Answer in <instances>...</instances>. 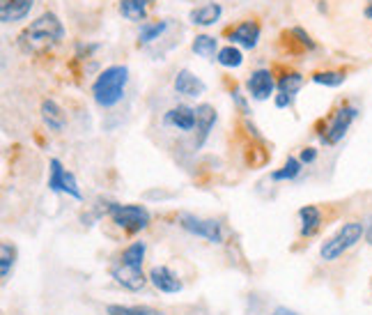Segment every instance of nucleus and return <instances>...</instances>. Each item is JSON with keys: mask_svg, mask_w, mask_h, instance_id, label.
I'll return each mask as SVG.
<instances>
[{"mask_svg": "<svg viewBox=\"0 0 372 315\" xmlns=\"http://www.w3.org/2000/svg\"><path fill=\"white\" fill-rule=\"evenodd\" d=\"M62 37H65V26H62L60 16L44 12L24 28V33L19 35V48L28 56H41L58 46Z\"/></svg>", "mask_w": 372, "mask_h": 315, "instance_id": "1", "label": "nucleus"}, {"mask_svg": "<svg viewBox=\"0 0 372 315\" xmlns=\"http://www.w3.org/2000/svg\"><path fill=\"white\" fill-rule=\"evenodd\" d=\"M127 81H129L127 65H110L95 78V83H92V97H95V101L101 108L118 106L124 97Z\"/></svg>", "mask_w": 372, "mask_h": 315, "instance_id": "2", "label": "nucleus"}, {"mask_svg": "<svg viewBox=\"0 0 372 315\" xmlns=\"http://www.w3.org/2000/svg\"><path fill=\"white\" fill-rule=\"evenodd\" d=\"M363 235H366L363 223L349 221V223H345V226L336 232L334 237L322 244L319 256H322V260H326V262H334V260H338L340 256H343L345 251H349L351 247H354L356 242H361V237H363Z\"/></svg>", "mask_w": 372, "mask_h": 315, "instance_id": "3", "label": "nucleus"}, {"mask_svg": "<svg viewBox=\"0 0 372 315\" xmlns=\"http://www.w3.org/2000/svg\"><path fill=\"white\" fill-rule=\"evenodd\" d=\"M108 215L120 228L131 232V235L150 226V212L143 205H118V202H110Z\"/></svg>", "mask_w": 372, "mask_h": 315, "instance_id": "4", "label": "nucleus"}, {"mask_svg": "<svg viewBox=\"0 0 372 315\" xmlns=\"http://www.w3.org/2000/svg\"><path fill=\"white\" fill-rule=\"evenodd\" d=\"M356 115H358V108H356V106H349V104L340 106V108L336 110V113H334V118L329 120L326 129L322 131V134H319V138H322L326 145L340 143V140H343L345 134L349 131L351 122L356 120Z\"/></svg>", "mask_w": 372, "mask_h": 315, "instance_id": "5", "label": "nucleus"}, {"mask_svg": "<svg viewBox=\"0 0 372 315\" xmlns=\"http://www.w3.org/2000/svg\"><path fill=\"white\" fill-rule=\"evenodd\" d=\"M180 226L186 232H191V235L202 237V239L212 242V244L223 242V226L214 219H200V217L189 215V212H184V215H180Z\"/></svg>", "mask_w": 372, "mask_h": 315, "instance_id": "6", "label": "nucleus"}, {"mask_svg": "<svg viewBox=\"0 0 372 315\" xmlns=\"http://www.w3.org/2000/svg\"><path fill=\"white\" fill-rule=\"evenodd\" d=\"M48 168H51L48 189L53 191V194H60V191H62V194H67V196L76 198V200L83 198L81 189H78V182H76V177H74V172L62 166L60 159H51V161H48Z\"/></svg>", "mask_w": 372, "mask_h": 315, "instance_id": "7", "label": "nucleus"}, {"mask_svg": "<svg viewBox=\"0 0 372 315\" xmlns=\"http://www.w3.org/2000/svg\"><path fill=\"white\" fill-rule=\"evenodd\" d=\"M110 277L115 279L118 286H122L129 292H140L145 288V283H148V279H145V274H143V267L127 265V262H122V260L115 267H110Z\"/></svg>", "mask_w": 372, "mask_h": 315, "instance_id": "8", "label": "nucleus"}, {"mask_svg": "<svg viewBox=\"0 0 372 315\" xmlns=\"http://www.w3.org/2000/svg\"><path fill=\"white\" fill-rule=\"evenodd\" d=\"M216 108L212 104L195 106V148H202L216 125Z\"/></svg>", "mask_w": 372, "mask_h": 315, "instance_id": "9", "label": "nucleus"}, {"mask_svg": "<svg viewBox=\"0 0 372 315\" xmlns=\"http://www.w3.org/2000/svg\"><path fill=\"white\" fill-rule=\"evenodd\" d=\"M148 279L152 281L154 288H157L159 292H165V294H177V292H182V288H184L177 274H175L170 267H165V265L152 267Z\"/></svg>", "mask_w": 372, "mask_h": 315, "instance_id": "10", "label": "nucleus"}, {"mask_svg": "<svg viewBox=\"0 0 372 315\" xmlns=\"http://www.w3.org/2000/svg\"><path fill=\"white\" fill-rule=\"evenodd\" d=\"M175 93L182 95V97H189V99H195V97H200L205 95V81L198 78L193 72H189V69H180L177 74H175Z\"/></svg>", "mask_w": 372, "mask_h": 315, "instance_id": "11", "label": "nucleus"}, {"mask_svg": "<svg viewBox=\"0 0 372 315\" xmlns=\"http://www.w3.org/2000/svg\"><path fill=\"white\" fill-rule=\"evenodd\" d=\"M246 88H248V93H251L253 99L264 101V99H269L274 95V88H276L274 74L269 72V69H255V72L251 74V78H248Z\"/></svg>", "mask_w": 372, "mask_h": 315, "instance_id": "12", "label": "nucleus"}, {"mask_svg": "<svg viewBox=\"0 0 372 315\" xmlns=\"http://www.w3.org/2000/svg\"><path fill=\"white\" fill-rule=\"evenodd\" d=\"M304 86V76L296 72L285 74L281 81H278V95H276V106L278 108H287L292 106V101L296 97V93Z\"/></svg>", "mask_w": 372, "mask_h": 315, "instance_id": "13", "label": "nucleus"}, {"mask_svg": "<svg viewBox=\"0 0 372 315\" xmlns=\"http://www.w3.org/2000/svg\"><path fill=\"white\" fill-rule=\"evenodd\" d=\"M260 35H262V28L260 24L255 21H244L237 28H232L227 37H230V42L237 44V46H244V48H255L257 42H260Z\"/></svg>", "mask_w": 372, "mask_h": 315, "instance_id": "14", "label": "nucleus"}, {"mask_svg": "<svg viewBox=\"0 0 372 315\" xmlns=\"http://www.w3.org/2000/svg\"><path fill=\"white\" fill-rule=\"evenodd\" d=\"M33 7H35V0H3V3H0V19H3V24L24 21Z\"/></svg>", "mask_w": 372, "mask_h": 315, "instance_id": "15", "label": "nucleus"}, {"mask_svg": "<svg viewBox=\"0 0 372 315\" xmlns=\"http://www.w3.org/2000/svg\"><path fill=\"white\" fill-rule=\"evenodd\" d=\"M165 125H170L180 131H193L195 129V108L191 106H175L163 118Z\"/></svg>", "mask_w": 372, "mask_h": 315, "instance_id": "16", "label": "nucleus"}, {"mask_svg": "<svg viewBox=\"0 0 372 315\" xmlns=\"http://www.w3.org/2000/svg\"><path fill=\"white\" fill-rule=\"evenodd\" d=\"M223 14V7L219 3H207L200 7H193L189 12V21L193 26H200V28H210L221 19Z\"/></svg>", "mask_w": 372, "mask_h": 315, "instance_id": "17", "label": "nucleus"}, {"mask_svg": "<svg viewBox=\"0 0 372 315\" xmlns=\"http://www.w3.org/2000/svg\"><path fill=\"white\" fill-rule=\"evenodd\" d=\"M41 120L51 131H62L65 129V110H62L53 99H44L41 101Z\"/></svg>", "mask_w": 372, "mask_h": 315, "instance_id": "18", "label": "nucleus"}, {"mask_svg": "<svg viewBox=\"0 0 372 315\" xmlns=\"http://www.w3.org/2000/svg\"><path fill=\"white\" fill-rule=\"evenodd\" d=\"M120 14L133 24L145 21V16H148V0H120Z\"/></svg>", "mask_w": 372, "mask_h": 315, "instance_id": "19", "label": "nucleus"}, {"mask_svg": "<svg viewBox=\"0 0 372 315\" xmlns=\"http://www.w3.org/2000/svg\"><path fill=\"white\" fill-rule=\"evenodd\" d=\"M299 219H301V235L304 237H313L319 223H322V215H319V210L315 205H306L299 210Z\"/></svg>", "mask_w": 372, "mask_h": 315, "instance_id": "20", "label": "nucleus"}, {"mask_svg": "<svg viewBox=\"0 0 372 315\" xmlns=\"http://www.w3.org/2000/svg\"><path fill=\"white\" fill-rule=\"evenodd\" d=\"M168 30V19H161V21H145L140 26L138 33V44H152Z\"/></svg>", "mask_w": 372, "mask_h": 315, "instance_id": "21", "label": "nucleus"}, {"mask_svg": "<svg viewBox=\"0 0 372 315\" xmlns=\"http://www.w3.org/2000/svg\"><path fill=\"white\" fill-rule=\"evenodd\" d=\"M191 48H193L195 56L210 60V58H214V56H219V53H216V51H219V39L212 37V35H195Z\"/></svg>", "mask_w": 372, "mask_h": 315, "instance_id": "22", "label": "nucleus"}, {"mask_svg": "<svg viewBox=\"0 0 372 315\" xmlns=\"http://www.w3.org/2000/svg\"><path fill=\"white\" fill-rule=\"evenodd\" d=\"M216 60H219V65L221 67H227V69H237V67H242L244 63V53L239 51V46H223L219 51V56H216Z\"/></svg>", "mask_w": 372, "mask_h": 315, "instance_id": "23", "label": "nucleus"}, {"mask_svg": "<svg viewBox=\"0 0 372 315\" xmlns=\"http://www.w3.org/2000/svg\"><path fill=\"white\" fill-rule=\"evenodd\" d=\"M301 161H299L296 157H287V161L283 164L281 170H274L272 172V180L274 182H285V180H294L299 177V172H301Z\"/></svg>", "mask_w": 372, "mask_h": 315, "instance_id": "24", "label": "nucleus"}, {"mask_svg": "<svg viewBox=\"0 0 372 315\" xmlns=\"http://www.w3.org/2000/svg\"><path fill=\"white\" fill-rule=\"evenodd\" d=\"M14 262H16V249L9 242H3V247H0V274H3V279H9Z\"/></svg>", "mask_w": 372, "mask_h": 315, "instance_id": "25", "label": "nucleus"}, {"mask_svg": "<svg viewBox=\"0 0 372 315\" xmlns=\"http://www.w3.org/2000/svg\"><path fill=\"white\" fill-rule=\"evenodd\" d=\"M145 251H148V247H145V242H133L131 247L124 249V253H122L120 260L127 262V265H133V267H143Z\"/></svg>", "mask_w": 372, "mask_h": 315, "instance_id": "26", "label": "nucleus"}, {"mask_svg": "<svg viewBox=\"0 0 372 315\" xmlns=\"http://www.w3.org/2000/svg\"><path fill=\"white\" fill-rule=\"evenodd\" d=\"M108 315H161L150 306H120V304H110L106 309Z\"/></svg>", "mask_w": 372, "mask_h": 315, "instance_id": "27", "label": "nucleus"}, {"mask_svg": "<svg viewBox=\"0 0 372 315\" xmlns=\"http://www.w3.org/2000/svg\"><path fill=\"white\" fill-rule=\"evenodd\" d=\"M313 81L319 86L338 88L345 83V72H317V74H313Z\"/></svg>", "mask_w": 372, "mask_h": 315, "instance_id": "28", "label": "nucleus"}, {"mask_svg": "<svg viewBox=\"0 0 372 315\" xmlns=\"http://www.w3.org/2000/svg\"><path fill=\"white\" fill-rule=\"evenodd\" d=\"M292 35L299 37V42H301L308 51H315V48H317V44L313 42V39H310V35L306 33L304 28H292Z\"/></svg>", "mask_w": 372, "mask_h": 315, "instance_id": "29", "label": "nucleus"}, {"mask_svg": "<svg viewBox=\"0 0 372 315\" xmlns=\"http://www.w3.org/2000/svg\"><path fill=\"white\" fill-rule=\"evenodd\" d=\"M315 159H317L315 148H306V150H301V155H299V161H301V164H313Z\"/></svg>", "mask_w": 372, "mask_h": 315, "instance_id": "30", "label": "nucleus"}, {"mask_svg": "<svg viewBox=\"0 0 372 315\" xmlns=\"http://www.w3.org/2000/svg\"><path fill=\"white\" fill-rule=\"evenodd\" d=\"M232 99L237 101V106H239L242 108V113H248V104H246V99H244V95L239 93V90H232Z\"/></svg>", "mask_w": 372, "mask_h": 315, "instance_id": "31", "label": "nucleus"}, {"mask_svg": "<svg viewBox=\"0 0 372 315\" xmlns=\"http://www.w3.org/2000/svg\"><path fill=\"white\" fill-rule=\"evenodd\" d=\"M272 315H299L296 311H292V309H285V306H278Z\"/></svg>", "mask_w": 372, "mask_h": 315, "instance_id": "32", "label": "nucleus"}, {"mask_svg": "<svg viewBox=\"0 0 372 315\" xmlns=\"http://www.w3.org/2000/svg\"><path fill=\"white\" fill-rule=\"evenodd\" d=\"M366 242L372 247V219L368 221V228H366Z\"/></svg>", "mask_w": 372, "mask_h": 315, "instance_id": "33", "label": "nucleus"}, {"mask_svg": "<svg viewBox=\"0 0 372 315\" xmlns=\"http://www.w3.org/2000/svg\"><path fill=\"white\" fill-rule=\"evenodd\" d=\"M366 16L372 19V0H368V5H366Z\"/></svg>", "mask_w": 372, "mask_h": 315, "instance_id": "34", "label": "nucleus"}]
</instances>
